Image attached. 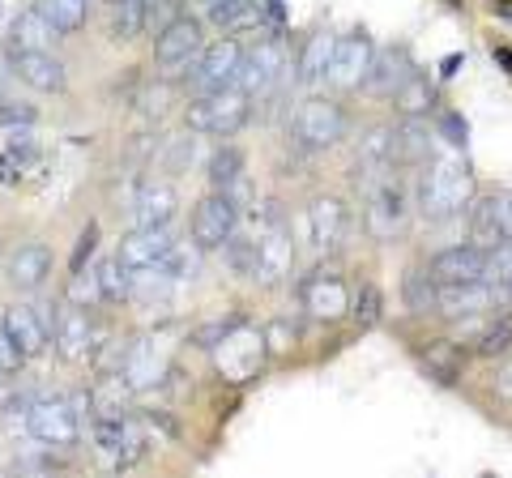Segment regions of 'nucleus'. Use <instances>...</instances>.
Instances as JSON below:
<instances>
[{"label":"nucleus","instance_id":"obj_10","mask_svg":"<svg viewBox=\"0 0 512 478\" xmlns=\"http://www.w3.org/2000/svg\"><path fill=\"white\" fill-rule=\"evenodd\" d=\"M372 60H376V43L367 30H350V35L338 39L333 47V65H329V82L338 90H359L372 73Z\"/></svg>","mask_w":512,"mask_h":478},{"label":"nucleus","instance_id":"obj_13","mask_svg":"<svg viewBox=\"0 0 512 478\" xmlns=\"http://www.w3.org/2000/svg\"><path fill=\"white\" fill-rule=\"evenodd\" d=\"M261 235V244H256V282L261 286H278L291 278L295 269V244H291V231L282 227V222H269V227L256 231Z\"/></svg>","mask_w":512,"mask_h":478},{"label":"nucleus","instance_id":"obj_25","mask_svg":"<svg viewBox=\"0 0 512 478\" xmlns=\"http://www.w3.org/2000/svg\"><path fill=\"white\" fill-rule=\"evenodd\" d=\"M52 39H60V35L35 5L22 9L9 26V52H43V47H52Z\"/></svg>","mask_w":512,"mask_h":478},{"label":"nucleus","instance_id":"obj_50","mask_svg":"<svg viewBox=\"0 0 512 478\" xmlns=\"http://www.w3.org/2000/svg\"><path fill=\"white\" fill-rule=\"evenodd\" d=\"M0 184H18V167H13V158L0 150Z\"/></svg>","mask_w":512,"mask_h":478},{"label":"nucleus","instance_id":"obj_15","mask_svg":"<svg viewBox=\"0 0 512 478\" xmlns=\"http://www.w3.org/2000/svg\"><path fill=\"white\" fill-rule=\"evenodd\" d=\"M0 321H5L9 338L18 342V350L26 359H39L47 350V342H52V325H47V316L35 304H13V308H5Z\"/></svg>","mask_w":512,"mask_h":478},{"label":"nucleus","instance_id":"obj_44","mask_svg":"<svg viewBox=\"0 0 512 478\" xmlns=\"http://www.w3.org/2000/svg\"><path fill=\"white\" fill-rule=\"evenodd\" d=\"M18 124H39V107L35 103H22V99H0V129H18Z\"/></svg>","mask_w":512,"mask_h":478},{"label":"nucleus","instance_id":"obj_2","mask_svg":"<svg viewBox=\"0 0 512 478\" xmlns=\"http://www.w3.org/2000/svg\"><path fill=\"white\" fill-rule=\"evenodd\" d=\"M248 120H252V94H244L239 86L197 94L184 111V129L188 133H210V137H235Z\"/></svg>","mask_w":512,"mask_h":478},{"label":"nucleus","instance_id":"obj_9","mask_svg":"<svg viewBox=\"0 0 512 478\" xmlns=\"http://www.w3.org/2000/svg\"><path fill=\"white\" fill-rule=\"evenodd\" d=\"M393 167H402L397 163V124H376V129H367L363 141H359L355 184L367 193V188L380 184L384 175H393Z\"/></svg>","mask_w":512,"mask_h":478},{"label":"nucleus","instance_id":"obj_52","mask_svg":"<svg viewBox=\"0 0 512 478\" xmlns=\"http://www.w3.org/2000/svg\"><path fill=\"white\" fill-rule=\"evenodd\" d=\"M261 5H265V13H269V22H274V26H282V22H286L282 0H261Z\"/></svg>","mask_w":512,"mask_h":478},{"label":"nucleus","instance_id":"obj_23","mask_svg":"<svg viewBox=\"0 0 512 478\" xmlns=\"http://www.w3.org/2000/svg\"><path fill=\"white\" fill-rule=\"evenodd\" d=\"M495 304L487 282H440V308L448 321H461V316H478Z\"/></svg>","mask_w":512,"mask_h":478},{"label":"nucleus","instance_id":"obj_57","mask_svg":"<svg viewBox=\"0 0 512 478\" xmlns=\"http://www.w3.org/2000/svg\"><path fill=\"white\" fill-rule=\"evenodd\" d=\"M0 99H5V77H0Z\"/></svg>","mask_w":512,"mask_h":478},{"label":"nucleus","instance_id":"obj_56","mask_svg":"<svg viewBox=\"0 0 512 478\" xmlns=\"http://www.w3.org/2000/svg\"><path fill=\"white\" fill-rule=\"evenodd\" d=\"M197 5H201V9H210V5H214V0H197Z\"/></svg>","mask_w":512,"mask_h":478},{"label":"nucleus","instance_id":"obj_42","mask_svg":"<svg viewBox=\"0 0 512 478\" xmlns=\"http://www.w3.org/2000/svg\"><path fill=\"white\" fill-rule=\"evenodd\" d=\"M5 154L13 158V167L26 171L30 163H39V141L30 133V124H18V129H5Z\"/></svg>","mask_w":512,"mask_h":478},{"label":"nucleus","instance_id":"obj_21","mask_svg":"<svg viewBox=\"0 0 512 478\" xmlns=\"http://www.w3.org/2000/svg\"><path fill=\"white\" fill-rule=\"evenodd\" d=\"M47 278H52V248L39 244V239H30L9 257V282L18 291H39Z\"/></svg>","mask_w":512,"mask_h":478},{"label":"nucleus","instance_id":"obj_37","mask_svg":"<svg viewBox=\"0 0 512 478\" xmlns=\"http://www.w3.org/2000/svg\"><path fill=\"white\" fill-rule=\"evenodd\" d=\"M393 103H397V111H402V116H427L431 103H436V86L427 82V73L414 69V73L406 77V86L393 94Z\"/></svg>","mask_w":512,"mask_h":478},{"label":"nucleus","instance_id":"obj_55","mask_svg":"<svg viewBox=\"0 0 512 478\" xmlns=\"http://www.w3.org/2000/svg\"><path fill=\"white\" fill-rule=\"evenodd\" d=\"M495 56H500L504 65H512V52H508V47H500V52H495Z\"/></svg>","mask_w":512,"mask_h":478},{"label":"nucleus","instance_id":"obj_54","mask_svg":"<svg viewBox=\"0 0 512 478\" xmlns=\"http://www.w3.org/2000/svg\"><path fill=\"white\" fill-rule=\"evenodd\" d=\"M491 13H500V18L512 22V0H491Z\"/></svg>","mask_w":512,"mask_h":478},{"label":"nucleus","instance_id":"obj_5","mask_svg":"<svg viewBox=\"0 0 512 478\" xmlns=\"http://www.w3.org/2000/svg\"><path fill=\"white\" fill-rule=\"evenodd\" d=\"M282 77H286V47H282L278 35H261L244 52V65H239L235 86L244 94H252V99H261V94L274 90Z\"/></svg>","mask_w":512,"mask_h":478},{"label":"nucleus","instance_id":"obj_7","mask_svg":"<svg viewBox=\"0 0 512 478\" xmlns=\"http://www.w3.org/2000/svg\"><path fill=\"white\" fill-rule=\"evenodd\" d=\"M26 427L30 436L47 449H69L82 436V423H77V406L64 402V397H43V402H30L26 410Z\"/></svg>","mask_w":512,"mask_h":478},{"label":"nucleus","instance_id":"obj_3","mask_svg":"<svg viewBox=\"0 0 512 478\" xmlns=\"http://www.w3.org/2000/svg\"><path fill=\"white\" fill-rule=\"evenodd\" d=\"M291 133L303 150H333L338 141L346 137V111L342 103L325 99V94H312L295 107V120H291Z\"/></svg>","mask_w":512,"mask_h":478},{"label":"nucleus","instance_id":"obj_28","mask_svg":"<svg viewBox=\"0 0 512 478\" xmlns=\"http://www.w3.org/2000/svg\"><path fill=\"white\" fill-rule=\"evenodd\" d=\"M333 47H338V35H312L308 43H303V52H299V82L303 86H320V82H329V65H333Z\"/></svg>","mask_w":512,"mask_h":478},{"label":"nucleus","instance_id":"obj_4","mask_svg":"<svg viewBox=\"0 0 512 478\" xmlns=\"http://www.w3.org/2000/svg\"><path fill=\"white\" fill-rule=\"evenodd\" d=\"M239 65H244V47H239V39L227 35V39H214L210 47H201V56L188 60V65L180 69V77L197 94H214V90L235 86Z\"/></svg>","mask_w":512,"mask_h":478},{"label":"nucleus","instance_id":"obj_8","mask_svg":"<svg viewBox=\"0 0 512 478\" xmlns=\"http://www.w3.org/2000/svg\"><path fill=\"white\" fill-rule=\"evenodd\" d=\"M406 214H410V197L402 180H393V175H384L380 184L367 188V231H372V239H393L397 231L406 227Z\"/></svg>","mask_w":512,"mask_h":478},{"label":"nucleus","instance_id":"obj_22","mask_svg":"<svg viewBox=\"0 0 512 478\" xmlns=\"http://www.w3.org/2000/svg\"><path fill=\"white\" fill-rule=\"evenodd\" d=\"M308 227L316 252H333L346 239V205L338 197H316L308 210Z\"/></svg>","mask_w":512,"mask_h":478},{"label":"nucleus","instance_id":"obj_20","mask_svg":"<svg viewBox=\"0 0 512 478\" xmlns=\"http://www.w3.org/2000/svg\"><path fill=\"white\" fill-rule=\"evenodd\" d=\"M431 274H436V282H483L487 248H478V244L444 248V252H436V261H431Z\"/></svg>","mask_w":512,"mask_h":478},{"label":"nucleus","instance_id":"obj_45","mask_svg":"<svg viewBox=\"0 0 512 478\" xmlns=\"http://www.w3.org/2000/svg\"><path fill=\"white\" fill-rule=\"evenodd\" d=\"M436 137H444L448 146H457V150H466V141H470V124L461 111H440L436 116Z\"/></svg>","mask_w":512,"mask_h":478},{"label":"nucleus","instance_id":"obj_11","mask_svg":"<svg viewBox=\"0 0 512 478\" xmlns=\"http://www.w3.org/2000/svg\"><path fill=\"white\" fill-rule=\"evenodd\" d=\"M214 359H218V372L231 380L256 376V368H261V359H265V333L244 329V321H239L227 338L214 346Z\"/></svg>","mask_w":512,"mask_h":478},{"label":"nucleus","instance_id":"obj_39","mask_svg":"<svg viewBox=\"0 0 512 478\" xmlns=\"http://www.w3.org/2000/svg\"><path fill=\"white\" fill-rule=\"evenodd\" d=\"M94 282H99L103 304H120V299H128V282H133V269H128L120 257H107L99 269H94Z\"/></svg>","mask_w":512,"mask_h":478},{"label":"nucleus","instance_id":"obj_33","mask_svg":"<svg viewBox=\"0 0 512 478\" xmlns=\"http://www.w3.org/2000/svg\"><path fill=\"white\" fill-rule=\"evenodd\" d=\"M483 282L491 286V299L495 304H512V244L504 239V244H495V248H487V274H483Z\"/></svg>","mask_w":512,"mask_h":478},{"label":"nucleus","instance_id":"obj_6","mask_svg":"<svg viewBox=\"0 0 512 478\" xmlns=\"http://www.w3.org/2000/svg\"><path fill=\"white\" fill-rule=\"evenodd\" d=\"M235 231H239V205L227 188H214L210 197L197 201V210H192V244L214 252V248L227 244Z\"/></svg>","mask_w":512,"mask_h":478},{"label":"nucleus","instance_id":"obj_30","mask_svg":"<svg viewBox=\"0 0 512 478\" xmlns=\"http://www.w3.org/2000/svg\"><path fill=\"white\" fill-rule=\"evenodd\" d=\"M402 299H406V308L414 316H423V312H436L440 308V282L436 274H431V265H414L406 269V278H402Z\"/></svg>","mask_w":512,"mask_h":478},{"label":"nucleus","instance_id":"obj_17","mask_svg":"<svg viewBox=\"0 0 512 478\" xmlns=\"http://www.w3.org/2000/svg\"><path fill=\"white\" fill-rule=\"evenodd\" d=\"M175 248V235L167 227H137L120 239L116 257L128 265V269H150V265H163V257Z\"/></svg>","mask_w":512,"mask_h":478},{"label":"nucleus","instance_id":"obj_47","mask_svg":"<svg viewBox=\"0 0 512 478\" xmlns=\"http://www.w3.org/2000/svg\"><path fill=\"white\" fill-rule=\"evenodd\" d=\"M26 363V355L18 350V342L9 338V329H5V321H0V376H9V372H18Z\"/></svg>","mask_w":512,"mask_h":478},{"label":"nucleus","instance_id":"obj_19","mask_svg":"<svg viewBox=\"0 0 512 478\" xmlns=\"http://www.w3.org/2000/svg\"><path fill=\"white\" fill-rule=\"evenodd\" d=\"M13 69H18V77L39 90V94H60L64 86H69V73H64V60L52 56L43 47V52H13Z\"/></svg>","mask_w":512,"mask_h":478},{"label":"nucleus","instance_id":"obj_32","mask_svg":"<svg viewBox=\"0 0 512 478\" xmlns=\"http://www.w3.org/2000/svg\"><path fill=\"white\" fill-rule=\"evenodd\" d=\"M500 205H504V197H478V201H470V231H474L478 248L504 244V235H500Z\"/></svg>","mask_w":512,"mask_h":478},{"label":"nucleus","instance_id":"obj_1","mask_svg":"<svg viewBox=\"0 0 512 478\" xmlns=\"http://www.w3.org/2000/svg\"><path fill=\"white\" fill-rule=\"evenodd\" d=\"M474 201V171L461 158H431L419 180V214L427 222H444Z\"/></svg>","mask_w":512,"mask_h":478},{"label":"nucleus","instance_id":"obj_36","mask_svg":"<svg viewBox=\"0 0 512 478\" xmlns=\"http://www.w3.org/2000/svg\"><path fill=\"white\" fill-rule=\"evenodd\" d=\"M146 0H111V39L133 43L137 35H146Z\"/></svg>","mask_w":512,"mask_h":478},{"label":"nucleus","instance_id":"obj_12","mask_svg":"<svg viewBox=\"0 0 512 478\" xmlns=\"http://www.w3.org/2000/svg\"><path fill=\"white\" fill-rule=\"evenodd\" d=\"M201 22L197 18H171L163 30H158V39H154V60H158V69H167V73H180L188 60H197L201 56Z\"/></svg>","mask_w":512,"mask_h":478},{"label":"nucleus","instance_id":"obj_35","mask_svg":"<svg viewBox=\"0 0 512 478\" xmlns=\"http://www.w3.org/2000/svg\"><path fill=\"white\" fill-rule=\"evenodd\" d=\"M205 175H210V184L214 188H231L244 180V150L231 146V141H222V146L210 154V163H205Z\"/></svg>","mask_w":512,"mask_h":478},{"label":"nucleus","instance_id":"obj_18","mask_svg":"<svg viewBox=\"0 0 512 478\" xmlns=\"http://www.w3.org/2000/svg\"><path fill=\"white\" fill-rule=\"evenodd\" d=\"M414 73V60H410V47L406 43H393V47H384V52H376L372 60V73H367V90L380 94V99H393L397 90L406 86V77Z\"/></svg>","mask_w":512,"mask_h":478},{"label":"nucleus","instance_id":"obj_26","mask_svg":"<svg viewBox=\"0 0 512 478\" xmlns=\"http://www.w3.org/2000/svg\"><path fill=\"white\" fill-rule=\"evenodd\" d=\"M205 18H210V26L218 30H265V5L261 0H214L210 9H205Z\"/></svg>","mask_w":512,"mask_h":478},{"label":"nucleus","instance_id":"obj_40","mask_svg":"<svg viewBox=\"0 0 512 478\" xmlns=\"http://www.w3.org/2000/svg\"><path fill=\"white\" fill-rule=\"evenodd\" d=\"M201 257H205L201 244H175L167 257H163V269H167L175 282H192V278L201 274Z\"/></svg>","mask_w":512,"mask_h":478},{"label":"nucleus","instance_id":"obj_48","mask_svg":"<svg viewBox=\"0 0 512 478\" xmlns=\"http://www.w3.org/2000/svg\"><path fill=\"white\" fill-rule=\"evenodd\" d=\"M180 9H184V0H146V22L163 30L171 18H180Z\"/></svg>","mask_w":512,"mask_h":478},{"label":"nucleus","instance_id":"obj_14","mask_svg":"<svg viewBox=\"0 0 512 478\" xmlns=\"http://www.w3.org/2000/svg\"><path fill=\"white\" fill-rule=\"evenodd\" d=\"M303 308H308L316 321H338V316L350 312L346 282L333 274V269H316L312 278H303Z\"/></svg>","mask_w":512,"mask_h":478},{"label":"nucleus","instance_id":"obj_51","mask_svg":"<svg viewBox=\"0 0 512 478\" xmlns=\"http://www.w3.org/2000/svg\"><path fill=\"white\" fill-rule=\"evenodd\" d=\"M500 235L512 244V197H504V205H500Z\"/></svg>","mask_w":512,"mask_h":478},{"label":"nucleus","instance_id":"obj_46","mask_svg":"<svg viewBox=\"0 0 512 478\" xmlns=\"http://www.w3.org/2000/svg\"><path fill=\"white\" fill-rule=\"evenodd\" d=\"M94 248H99V222H90V227L82 231V239H77L73 261H69V274H86V261L94 257Z\"/></svg>","mask_w":512,"mask_h":478},{"label":"nucleus","instance_id":"obj_49","mask_svg":"<svg viewBox=\"0 0 512 478\" xmlns=\"http://www.w3.org/2000/svg\"><path fill=\"white\" fill-rule=\"evenodd\" d=\"M184 163H192V137H175V146L167 150V163H163V167H167L171 175H180Z\"/></svg>","mask_w":512,"mask_h":478},{"label":"nucleus","instance_id":"obj_27","mask_svg":"<svg viewBox=\"0 0 512 478\" xmlns=\"http://www.w3.org/2000/svg\"><path fill=\"white\" fill-rule=\"evenodd\" d=\"M431 133L423 116H402L397 124V163L402 167H423L431 163Z\"/></svg>","mask_w":512,"mask_h":478},{"label":"nucleus","instance_id":"obj_31","mask_svg":"<svg viewBox=\"0 0 512 478\" xmlns=\"http://www.w3.org/2000/svg\"><path fill=\"white\" fill-rule=\"evenodd\" d=\"M171 286L175 278L167 274L163 265H150V269H133V282H128V299L141 308H154V304H167L171 299Z\"/></svg>","mask_w":512,"mask_h":478},{"label":"nucleus","instance_id":"obj_34","mask_svg":"<svg viewBox=\"0 0 512 478\" xmlns=\"http://www.w3.org/2000/svg\"><path fill=\"white\" fill-rule=\"evenodd\" d=\"M35 9L52 22L56 35H77L90 18V5L86 0H35Z\"/></svg>","mask_w":512,"mask_h":478},{"label":"nucleus","instance_id":"obj_58","mask_svg":"<svg viewBox=\"0 0 512 478\" xmlns=\"http://www.w3.org/2000/svg\"><path fill=\"white\" fill-rule=\"evenodd\" d=\"M107 5H111V0H107Z\"/></svg>","mask_w":512,"mask_h":478},{"label":"nucleus","instance_id":"obj_43","mask_svg":"<svg viewBox=\"0 0 512 478\" xmlns=\"http://www.w3.org/2000/svg\"><path fill=\"white\" fill-rule=\"evenodd\" d=\"M380 304H384V299H380V286L363 282L359 295L350 299V316H355V325H359V329H372V325L380 321Z\"/></svg>","mask_w":512,"mask_h":478},{"label":"nucleus","instance_id":"obj_16","mask_svg":"<svg viewBox=\"0 0 512 478\" xmlns=\"http://www.w3.org/2000/svg\"><path fill=\"white\" fill-rule=\"evenodd\" d=\"M52 342L64 359H86L94 350V325L82 304H64L52 321Z\"/></svg>","mask_w":512,"mask_h":478},{"label":"nucleus","instance_id":"obj_53","mask_svg":"<svg viewBox=\"0 0 512 478\" xmlns=\"http://www.w3.org/2000/svg\"><path fill=\"white\" fill-rule=\"evenodd\" d=\"M457 69H466V56H444V65H440V73H444V77H453Z\"/></svg>","mask_w":512,"mask_h":478},{"label":"nucleus","instance_id":"obj_38","mask_svg":"<svg viewBox=\"0 0 512 478\" xmlns=\"http://www.w3.org/2000/svg\"><path fill=\"white\" fill-rule=\"evenodd\" d=\"M256 244H261V235H248V231H235L227 244H222V261L235 278H252L256 274Z\"/></svg>","mask_w":512,"mask_h":478},{"label":"nucleus","instance_id":"obj_24","mask_svg":"<svg viewBox=\"0 0 512 478\" xmlns=\"http://www.w3.org/2000/svg\"><path fill=\"white\" fill-rule=\"evenodd\" d=\"M175 205H180L175 188L163 184V180H150V184L137 188L133 218H137V227H167V222L175 218Z\"/></svg>","mask_w":512,"mask_h":478},{"label":"nucleus","instance_id":"obj_29","mask_svg":"<svg viewBox=\"0 0 512 478\" xmlns=\"http://www.w3.org/2000/svg\"><path fill=\"white\" fill-rule=\"evenodd\" d=\"M124 380L128 389H146L150 380H158V372H163V350L154 346V338H141L124 350Z\"/></svg>","mask_w":512,"mask_h":478},{"label":"nucleus","instance_id":"obj_41","mask_svg":"<svg viewBox=\"0 0 512 478\" xmlns=\"http://www.w3.org/2000/svg\"><path fill=\"white\" fill-rule=\"evenodd\" d=\"M508 350H512V312H500L483 333H478V355L500 359Z\"/></svg>","mask_w":512,"mask_h":478}]
</instances>
